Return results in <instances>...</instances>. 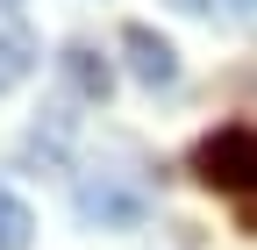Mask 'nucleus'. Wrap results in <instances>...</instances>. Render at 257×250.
<instances>
[{"instance_id":"nucleus-8","label":"nucleus","mask_w":257,"mask_h":250,"mask_svg":"<svg viewBox=\"0 0 257 250\" xmlns=\"http://www.w3.org/2000/svg\"><path fill=\"white\" fill-rule=\"evenodd\" d=\"M179 15H214V0H172Z\"/></svg>"},{"instance_id":"nucleus-7","label":"nucleus","mask_w":257,"mask_h":250,"mask_svg":"<svg viewBox=\"0 0 257 250\" xmlns=\"http://www.w3.org/2000/svg\"><path fill=\"white\" fill-rule=\"evenodd\" d=\"M221 15H229V22H250V29H257V0H221Z\"/></svg>"},{"instance_id":"nucleus-5","label":"nucleus","mask_w":257,"mask_h":250,"mask_svg":"<svg viewBox=\"0 0 257 250\" xmlns=\"http://www.w3.org/2000/svg\"><path fill=\"white\" fill-rule=\"evenodd\" d=\"M36 57H43V43L29 36L22 15H8V22H0V93H15L29 72H36Z\"/></svg>"},{"instance_id":"nucleus-6","label":"nucleus","mask_w":257,"mask_h":250,"mask_svg":"<svg viewBox=\"0 0 257 250\" xmlns=\"http://www.w3.org/2000/svg\"><path fill=\"white\" fill-rule=\"evenodd\" d=\"M29 243H36V214L15 186H0V250H29Z\"/></svg>"},{"instance_id":"nucleus-3","label":"nucleus","mask_w":257,"mask_h":250,"mask_svg":"<svg viewBox=\"0 0 257 250\" xmlns=\"http://www.w3.org/2000/svg\"><path fill=\"white\" fill-rule=\"evenodd\" d=\"M121 57H128V79L136 86H150V93H172L179 86V50L157 36L150 22H128L121 29Z\"/></svg>"},{"instance_id":"nucleus-2","label":"nucleus","mask_w":257,"mask_h":250,"mask_svg":"<svg viewBox=\"0 0 257 250\" xmlns=\"http://www.w3.org/2000/svg\"><path fill=\"white\" fill-rule=\"evenodd\" d=\"M72 207H79V222H86V229H143L150 193H143V186H128L121 172H93V179H79Z\"/></svg>"},{"instance_id":"nucleus-1","label":"nucleus","mask_w":257,"mask_h":250,"mask_svg":"<svg viewBox=\"0 0 257 250\" xmlns=\"http://www.w3.org/2000/svg\"><path fill=\"white\" fill-rule=\"evenodd\" d=\"M193 179L214 193H243L257 200V129H214L193 143Z\"/></svg>"},{"instance_id":"nucleus-4","label":"nucleus","mask_w":257,"mask_h":250,"mask_svg":"<svg viewBox=\"0 0 257 250\" xmlns=\"http://www.w3.org/2000/svg\"><path fill=\"white\" fill-rule=\"evenodd\" d=\"M57 65H64V86H72L79 100H93V107L114 93V65H107L93 43H64V57H57Z\"/></svg>"}]
</instances>
